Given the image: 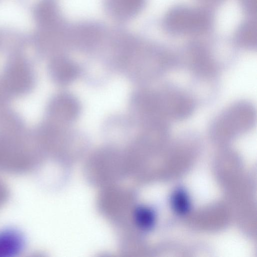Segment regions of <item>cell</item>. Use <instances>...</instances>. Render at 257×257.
Wrapping results in <instances>:
<instances>
[{"label":"cell","mask_w":257,"mask_h":257,"mask_svg":"<svg viewBox=\"0 0 257 257\" xmlns=\"http://www.w3.org/2000/svg\"><path fill=\"white\" fill-rule=\"evenodd\" d=\"M256 111L252 104L241 101L227 108L212 123L210 133L215 139L226 140L246 133L254 125Z\"/></svg>","instance_id":"3"},{"label":"cell","mask_w":257,"mask_h":257,"mask_svg":"<svg viewBox=\"0 0 257 257\" xmlns=\"http://www.w3.org/2000/svg\"><path fill=\"white\" fill-rule=\"evenodd\" d=\"M48 70L51 79L61 85L72 82L79 73L78 67L76 64L62 56L52 58L48 65Z\"/></svg>","instance_id":"6"},{"label":"cell","mask_w":257,"mask_h":257,"mask_svg":"<svg viewBox=\"0 0 257 257\" xmlns=\"http://www.w3.org/2000/svg\"><path fill=\"white\" fill-rule=\"evenodd\" d=\"M147 0H106V7L111 16L120 20L137 16L145 6Z\"/></svg>","instance_id":"8"},{"label":"cell","mask_w":257,"mask_h":257,"mask_svg":"<svg viewBox=\"0 0 257 257\" xmlns=\"http://www.w3.org/2000/svg\"><path fill=\"white\" fill-rule=\"evenodd\" d=\"M78 101L73 95L61 93L54 96L46 108V119L63 122L72 121L79 113Z\"/></svg>","instance_id":"5"},{"label":"cell","mask_w":257,"mask_h":257,"mask_svg":"<svg viewBox=\"0 0 257 257\" xmlns=\"http://www.w3.org/2000/svg\"><path fill=\"white\" fill-rule=\"evenodd\" d=\"M209 6H216L223 3L225 0H198Z\"/></svg>","instance_id":"16"},{"label":"cell","mask_w":257,"mask_h":257,"mask_svg":"<svg viewBox=\"0 0 257 257\" xmlns=\"http://www.w3.org/2000/svg\"><path fill=\"white\" fill-rule=\"evenodd\" d=\"M234 41L239 47L254 50L257 45V24L256 18L245 20L238 26L234 33Z\"/></svg>","instance_id":"9"},{"label":"cell","mask_w":257,"mask_h":257,"mask_svg":"<svg viewBox=\"0 0 257 257\" xmlns=\"http://www.w3.org/2000/svg\"><path fill=\"white\" fill-rule=\"evenodd\" d=\"M11 100L5 91L0 82V108L7 106Z\"/></svg>","instance_id":"15"},{"label":"cell","mask_w":257,"mask_h":257,"mask_svg":"<svg viewBox=\"0 0 257 257\" xmlns=\"http://www.w3.org/2000/svg\"><path fill=\"white\" fill-rule=\"evenodd\" d=\"M135 218L139 226L144 229L151 228L155 220V216L152 210L143 206L137 209Z\"/></svg>","instance_id":"13"},{"label":"cell","mask_w":257,"mask_h":257,"mask_svg":"<svg viewBox=\"0 0 257 257\" xmlns=\"http://www.w3.org/2000/svg\"><path fill=\"white\" fill-rule=\"evenodd\" d=\"M153 103L157 116L166 121L168 119L186 118L192 114L194 108L191 98L180 92L172 90L154 91Z\"/></svg>","instance_id":"4"},{"label":"cell","mask_w":257,"mask_h":257,"mask_svg":"<svg viewBox=\"0 0 257 257\" xmlns=\"http://www.w3.org/2000/svg\"><path fill=\"white\" fill-rule=\"evenodd\" d=\"M243 12L248 17L256 18L257 0H238Z\"/></svg>","instance_id":"14"},{"label":"cell","mask_w":257,"mask_h":257,"mask_svg":"<svg viewBox=\"0 0 257 257\" xmlns=\"http://www.w3.org/2000/svg\"><path fill=\"white\" fill-rule=\"evenodd\" d=\"M36 82L34 66L29 58L20 53L8 58L0 75V82L11 99L29 94Z\"/></svg>","instance_id":"2"},{"label":"cell","mask_w":257,"mask_h":257,"mask_svg":"<svg viewBox=\"0 0 257 257\" xmlns=\"http://www.w3.org/2000/svg\"><path fill=\"white\" fill-rule=\"evenodd\" d=\"M171 203L173 209L180 215L187 213L190 209V201L188 193L182 188L177 189L173 193Z\"/></svg>","instance_id":"12"},{"label":"cell","mask_w":257,"mask_h":257,"mask_svg":"<svg viewBox=\"0 0 257 257\" xmlns=\"http://www.w3.org/2000/svg\"><path fill=\"white\" fill-rule=\"evenodd\" d=\"M26 241L23 234L16 228L0 230V257H15L25 248Z\"/></svg>","instance_id":"7"},{"label":"cell","mask_w":257,"mask_h":257,"mask_svg":"<svg viewBox=\"0 0 257 257\" xmlns=\"http://www.w3.org/2000/svg\"><path fill=\"white\" fill-rule=\"evenodd\" d=\"M214 20V14L208 8L176 5L165 14L163 27L171 35H199L208 32Z\"/></svg>","instance_id":"1"},{"label":"cell","mask_w":257,"mask_h":257,"mask_svg":"<svg viewBox=\"0 0 257 257\" xmlns=\"http://www.w3.org/2000/svg\"><path fill=\"white\" fill-rule=\"evenodd\" d=\"M190 60L195 72L203 75L211 74L214 63L207 50L200 44H193L190 49Z\"/></svg>","instance_id":"10"},{"label":"cell","mask_w":257,"mask_h":257,"mask_svg":"<svg viewBox=\"0 0 257 257\" xmlns=\"http://www.w3.org/2000/svg\"><path fill=\"white\" fill-rule=\"evenodd\" d=\"M35 20L42 28L53 27L57 24L58 13L55 4L52 0H43L35 10Z\"/></svg>","instance_id":"11"}]
</instances>
